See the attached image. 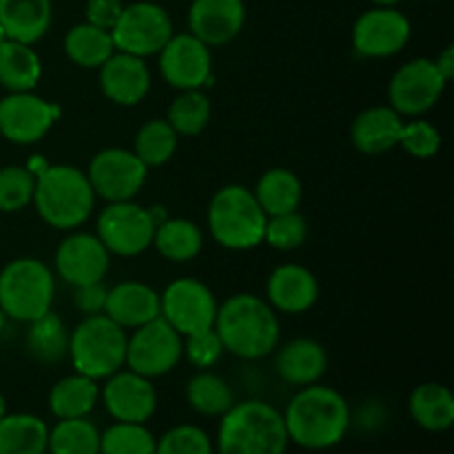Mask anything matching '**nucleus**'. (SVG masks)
I'll return each instance as SVG.
<instances>
[{"mask_svg": "<svg viewBox=\"0 0 454 454\" xmlns=\"http://www.w3.org/2000/svg\"><path fill=\"white\" fill-rule=\"evenodd\" d=\"M282 415L288 442L304 450L335 448L350 428L348 402L331 386H304Z\"/></svg>", "mask_w": 454, "mask_h": 454, "instance_id": "f257e3e1", "label": "nucleus"}, {"mask_svg": "<svg viewBox=\"0 0 454 454\" xmlns=\"http://www.w3.org/2000/svg\"><path fill=\"white\" fill-rule=\"evenodd\" d=\"M213 328L226 353L239 359H262L279 344L278 310L253 293H238L217 306Z\"/></svg>", "mask_w": 454, "mask_h": 454, "instance_id": "f03ea898", "label": "nucleus"}, {"mask_svg": "<svg viewBox=\"0 0 454 454\" xmlns=\"http://www.w3.org/2000/svg\"><path fill=\"white\" fill-rule=\"evenodd\" d=\"M284 415L262 399L233 403L222 415L217 454H286Z\"/></svg>", "mask_w": 454, "mask_h": 454, "instance_id": "7ed1b4c3", "label": "nucleus"}, {"mask_svg": "<svg viewBox=\"0 0 454 454\" xmlns=\"http://www.w3.org/2000/svg\"><path fill=\"white\" fill-rule=\"evenodd\" d=\"M31 204L44 224L58 231H74L91 217L96 193L87 173L69 164H53L35 173Z\"/></svg>", "mask_w": 454, "mask_h": 454, "instance_id": "20e7f679", "label": "nucleus"}, {"mask_svg": "<svg viewBox=\"0 0 454 454\" xmlns=\"http://www.w3.org/2000/svg\"><path fill=\"white\" fill-rule=\"evenodd\" d=\"M266 215L251 189L226 184L211 198L207 222L208 233L229 251H251L264 242Z\"/></svg>", "mask_w": 454, "mask_h": 454, "instance_id": "39448f33", "label": "nucleus"}, {"mask_svg": "<svg viewBox=\"0 0 454 454\" xmlns=\"http://www.w3.org/2000/svg\"><path fill=\"white\" fill-rule=\"evenodd\" d=\"M69 359L75 372L89 380H106L127 362V333L105 313L87 315L69 333Z\"/></svg>", "mask_w": 454, "mask_h": 454, "instance_id": "423d86ee", "label": "nucleus"}, {"mask_svg": "<svg viewBox=\"0 0 454 454\" xmlns=\"http://www.w3.org/2000/svg\"><path fill=\"white\" fill-rule=\"evenodd\" d=\"M56 282L43 260L18 257L0 270V309L9 319L31 324L51 310Z\"/></svg>", "mask_w": 454, "mask_h": 454, "instance_id": "0eeeda50", "label": "nucleus"}, {"mask_svg": "<svg viewBox=\"0 0 454 454\" xmlns=\"http://www.w3.org/2000/svg\"><path fill=\"white\" fill-rule=\"evenodd\" d=\"M158 220L153 211L133 200L109 202L98 215L96 235L109 253L118 257L142 255L153 244Z\"/></svg>", "mask_w": 454, "mask_h": 454, "instance_id": "6e6552de", "label": "nucleus"}, {"mask_svg": "<svg viewBox=\"0 0 454 454\" xmlns=\"http://www.w3.org/2000/svg\"><path fill=\"white\" fill-rule=\"evenodd\" d=\"M133 335L127 337V366L129 371L155 380L180 364L184 355V337L171 326L164 317L151 319L145 326L133 328Z\"/></svg>", "mask_w": 454, "mask_h": 454, "instance_id": "1a4fd4ad", "label": "nucleus"}, {"mask_svg": "<svg viewBox=\"0 0 454 454\" xmlns=\"http://www.w3.org/2000/svg\"><path fill=\"white\" fill-rule=\"evenodd\" d=\"M109 34L114 38L115 51L137 58L155 56L173 35V20L160 4L133 3L122 9Z\"/></svg>", "mask_w": 454, "mask_h": 454, "instance_id": "9d476101", "label": "nucleus"}, {"mask_svg": "<svg viewBox=\"0 0 454 454\" xmlns=\"http://www.w3.org/2000/svg\"><path fill=\"white\" fill-rule=\"evenodd\" d=\"M146 173L149 168L133 151L118 146L98 151L87 168L93 193L105 202H127L136 198L145 186Z\"/></svg>", "mask_w": 454, "mask_h": 454, "instance_id": "9b49d317", "label": "nucleus"}, {"mask_svg": "<svg viewBox=\"0 0 454 454\" xmlns=\"http://www.w3.org/2000/svg\"><path fill=\"white\" fill-rule=\"evenodd\" d=\"M215 315V295L195 278L176 279L160 295V317L167 319L182 337L213 328Z\"/></svg>", "mask_w": 454, "mask_h": 454, "instance_id": "f8f14e48", "label": "nucleus"}, {"mask_svg": "<svg viewBox=\"0 0 454 454\" xmlns=\"http://www.w3.org/2000/svg\"><path fill=\"white\" fill-rule=\"evenodd\" d=\"M446 78L430 58H415L395 71L388 84L390 106L399 115L417 118L433 109L446 89Z\"/></svg>", "mask_w": 454, "mask_h": 454, "instance_id": "ddd939ff", "label": "nucleus"}, {"mask_svg": "<svg viewBox=\"0 0 454 454\" xmlns=\"http://www.w3.org/2000/svg\"><path fill=\"white\" fill-rule=\"evenodd\" d=\"M58 106L34 91L7 93L0 100V136L13 145H35L51 131Z\"/></svg>", "mask_w": 454, "mask_h": 454, "instance_id": "4468645a", "label": "nucleus"}, {"mask_svg": "<svg viewBox=\"0 0 454 454\" xmlns=\"http://www.w3.org/2000/svg\"><path fill=\"white\" fill-rule=\"evenodd\" d=\"M160 56V74L177 91L202 89L211 82V47L193 34H173Z\"/></svg>", "mask_w": 454, "mask_h": 454, "instance_id": "2eb2a0df", "label": "nucleus"}, {"mask_svg": "<svg viewBox=\"0 0 454 454\" xmlns=\"http://www.w3.org/2000/svg\"><path fill=\"white\" fill-rule=\"evenodd\" d=\"M411 20L395 7H375L355 20L353 47L364 58H390L411 40Z\"/></svg>", "mask_w": 454, "mask_h": 454, "instance_id": "dca6fc26", "label": "nucleus"}, {"mask_svg": "<svg viewBox=\"0 0 454 454\" xmlns=\"http://www.w3.org/2000/svg\"><path fill=\"white\" fill-rule=\"evenodd\" d=\"M56 270L69 286H87L106 278L111 253L93 233H71L56 248Z\"/></svg>", "mask_w": 454, "mask_h": 454, "instance_id": "f3484780", "label": "nucleus"}, {"mask_svg": "<svg viewBox=\"0 0 454 454\" xmlns=\"http://www.w3.org/2000/svg\"><path fill=\"white\" fill-rule=\"evenodd\" d=\"M100 397L106 412L124 424H146L158 408V395L151 380L133 371H118L106 377Z\"/></svg>", "mask_w": 454, "mask_h": 454, "instance_id": "a211bd4d", "label": "nucleus"}, {"mask_svg": "<svg viewBox=\"0 0 454 454\" xmlns=\"http://www.w3.org/2000/svg\"><path fill=\"white\" fill-rule=\"evenodd\" d=\"M189 34L207 47H222L239 35L247 22L244 0H193L189 7Z\"/></svg>", "mask_w": 454, "mask_h": 454, "instance_id": "6ab92c4d", "label": "nucleus"}, {"mask_svg": "<svg viewBox=\"0 0 454 454\" xmlns=\"http://www.w3.org/2000/svg\"><path fill=\"white\" fill-rule=\"evenodd\" d=\"M100 89L115 105H140L151 89V71L145 58L114 51V56L100 67Z\"/></svg>", "mask_w": 454, "mask_h": 454, "instance_id": "aec40b11", "label": "nucleus"}, {"mask_svg": "<svg viewBox=\"0 0 454 454\" xmlns=\"http://www.w3.org/2000/svg\"><path fill=\"white\" fill-rule=\"evenodd\" d=\"M319 297V284L313 270L301 264H282L273 269L266 282V301L286 315L306 313Z\"/></svg>", "mask_w": 454, "mask_h": 454, "instance_id": "412c9836", "label": "nucleus"}, {"mask_svg": "<svg viewBox=\"0 0 454 454\" xmlns=\"http://www.w3.org/2000/svg\"><path fill=\"white\" fill-rule=\"evenodd\" d=\"M102 313L122 328L145 326L160 317V293L149 284L127 279L106 291Z\"/></svg>", "mask_w": 454, "mask_h": 454, "instance_id": "4be33fe9", "label": "nucleus"}, {"mask_svg": "<svg viewBox=\"0 0 454 454\" xmlns=\"http://www.w3.org/2000/svg\"><path fill=\"white\" fill-rule=\"evenodd\" d=\"M403 120L393 106H371L353 120L350 140L366 155H381L399 145Z\"/></svg>", "mask_w": 454, "mask_h": 454, "instance_id": "5701e85b", "label": "nucleus"}, {"mask_svg": "<svg viewBox=\"0 0 454 454\" xmlns=\"http://www.w3.org/2000/svg\"><path fill=\"white\" fill-rule=\"evenodd\" d=\"M328 355L319 341L300 337L282 346L275 359V371L286 384L291 386H310L317 384L326 372Z\"/></svg>", "mask_w": 454, "mask_h": 454, "instance_id": "b1692460", "label": "nucleus"}, {"mask_svg": "<svg viewBox=\"0 0 454 454\" xmlns=\"http://www.w3.org/2000/svg\"><path fill=\"white\" fill-rule=\"evenodd\" d=\"M51 0H0V25L9 40L35 44L51 27Z\"/></svg>", "mask_w": 454, "mask_h": 454, "instance_id": "393cba45", "label": "nucleus"}, {"mask_svg": "<svg viewBox=\"0 0 454 454\" xmlns=\"http://www.w3.org/2000/svg\"><path fill=\"white\" fill-rule=\"evenodd\" d=\"M408 411L412 421L428 433H446L454 424V395L437 381L419 384L411 393Z\"/></svg>", "mask_w": 454, "mask_h": 454, "instance_id": "a878e982", "label": "nucleus"}, {"mask_svg": "<svg viewBox=\"0 0 454 454\" xmlns=\"http://www.w3.org/2000/svg\"><path fill=\"white\" fill-rule=\"evenodd\" d=\"M100 399V386L96 380L75 375L62 377L49 390V411L56 419H80L89 417Z\"/></svg>", "mask_w": 454, "mask_h": 454, "instance_id": "bb28decb", "label": "nucleus"}, {"mask_svg": "<svg viewBox=\"0 0 454 454\" xmlns=\"http://www.w3.org/2000/svg\"><path fill=\"white\" fill-rule=\"evenodd\" d=\"M43 75V62L31 44L7 40L0 47V87L9 93L34 91Z\"/></svg>", "mask_w": 454, "mask_h": 454, "instance_id": "cd10ccee", "label": "nucleus"}, {"mask_svg": "<svg viewBox=\"0 0 454 454\" xmlns=\"http://www.w3.org/2000/svg\"><path fill=\"white\" fill-rule=\"evenodd\" d=\"M49 428L40 417L12 412L0 421V454H47Z\"/></svg>", "mask_w": 454, "mask_h": 454, "instance_id": "c85d7f7f", "label": "nucleus"}, {"mask_svg": "<svg viewBox=\"0 0 454 454\" xmlns=\"http://www.w3.org/2000/svg\"><path fill=\"white\" fill-rule=\"evenodd\" d=\"M155 251L168 262H191L204 247V233L195 222L184 217H168L158 222L153 235Z\"/></svg>", "mask_w": 454, "mask_h": 454, "instance_id": "c756f323", "label": "nucleus"}, {"mask_svg": "<svg viewBox=\"0 0 454 454\" xmlns=\"http://www.w3.org/2000/svg\"><path fill=\"white\" fill-rule=\"evenodd\" d=\"M115 51L109 31L89 22L74 25L65 35V53L74 65L82 69H100Z\"/></svg>", "mask_w": 454, "mask_h": 454, "instance_id": "7c9ffc66", "label": "nucleus"}, {"mask_svg": "<svg viewBox=\"0 0 454 454\" xmlns=\"http://www.w3.org/2000/svg\"><path fill=\"white\" fill-rule=\"evenodd\" d=\"M255 200L260 202L262 211L266 215H282V213L297 211L301 202V182L288 168H269L264 176L257 180Z\"/></svg>", "mask_w": 454, "mask_h": 454, "instance_id": "2f4dec72", "label": "nucleus"}, {"mask_svg": "<svg viewBox=\"0 0 454 454\" xmlns=\"http://www.w3.org/2000/svg\"><path fill=\"white\" fill-rule=\"evenodd\" d=\"M27 348L43 364L62 362L69 353V331H67L65 322L53 310L31 322Z\"/></svg>", "mask_w": 454, "mask_h": 454, "instance_id": "473e14b6", "label": "nucleus"}, {"mask_svg": "<svg viewBox=\"0 0 454 454\" xmlns=\"http://www.w3.org/2000/svg\"><path fill=\"white\" fill-rule=\"evenodd\" d=\"M186 402L200 415L222 417L235 403V395L220 375L202 371L186 384Z\"/></svg>", "mask_w": 454, "mask_h": 454, "instance_id": "72a5a7b5", "label": "nucleus"}, {"mask_svg": "<svg viewBox=\"0 0 454 454\" xmlns=\"http://www.w3.org/2000/svg\"><path fill=\"white\" fill-rule=\"evenodd\" d=\"M49 454H100V430L96 424L80 417V419H58L49 428Z\"/></svg>", "mask_w": 454, "mask_h": 454, "instance_id": "f704fd0d", "label": "nucleus"}, {"mask_svg": "<svg viewBox=\"0 0 454 454\" xmlns=\"http://www.w3.org/2000/svg\"><path fill=\"white\" fill-rule=\"evenodd\" d=\"M177 136L167 120H149L142 124L133 140V153L142 160L146 168H155L167 164L176 155Z\"/></svg>", "mask_w": 454, "mask_h": 454, "instance_id": "c9c22d12", "label": "nucleus"}, {"mask_svg": "<svg viewBox=\"0 0 454 454\" xmlns=\"http://www.w3.org/2000/svg\"><path fill=\"white\" fill-rule=\"evenodd\" d=\"M211 120V100L202 89H189L182 91L171 102L167 114V122L171 124L177 136L193 137L207 129Z\"/></svg>", "mask_w": 454, "mask_h": 454, "instance_id": "e433bc0d", "label": "nucleus"}, {"mask_svg": "<svg viewBox=\"0 0 454 454\" xmlns=\"http://www.w3.org/2000/svg\"><path fill=\"white\" fill-rule=\"evenodd\" d=\"M100 454H155V437L145 424L115 421L100 433Z\"/></svg>", "mask_w": 454, "mask_h": 454, "instance_id": "4c0bfd02", "label": "nucleus"}, {"mask_svg": "<svg viewBox=\"0 0 454 454\" xmlns=\"http://www.w3.org/2000/svg\"><path fill=\"white\" fill-rule=\"evenodd\" d=\"M35 173L25 167L0 168V213H18L34 200Z\"/></svg>", "mask_w": 454, "mask_h": 454, "instance_id": "58836bf2", "label": "nucleus"}, {"mask_svg": "<svg viewBox=\"0 0 454 454\" xmlns=\"http://www.w3.org/2000/svg\"><path fill=\"white\" fill-rule=\"evenodd\" d=\"M309 238V222L297 211L270 215L266 220L264 242L278 251H295Z\"/></svg>", "mask_w": 454, "mask_h": 454, "instance_id": "ea45409f", "label": "nucleus"}, {"mask_svg": "<svg viewBox=\"0 0 454 454\" xmlns=\"http://www.w3.org/2000/svg\"><path fill=\"white\" fill-rule=\"evenodd\" d=\"M213 442L200 426L180 424L155 439V454H213Z\"/></svg>", "mask_w": 454, "mask_h": 454, "instance_id": "a19ab883", "label": "nucleus"}, {"mask_svg": "<svg viewBox=\"0 0 454 454\" xmlns=\"http://www.w3.org/2000/svg\"><path fill=\"white\" fill-rule=\"evenodd\" d=\"M399 146L417 160L434 158L442 149V133L434 124L426 122V120L403 122L402 133H399Z\"/></svg>", "mask_w": 454, "mask_h": 454, "instance_id": "79ce46f5", "label": "nucleus"}, {"mask_svg": "<svg viewBox=\"0 0 454 454\" xmlns=\"http://www.w3.org/2000/svg\"><path fill=\"white\" fill-rule=\"evenodd\" d=\"M184 355L195 368L200 371H208L215 366L224 355V346L217 337L215 328H207V331L193 333V335L184 337Z\"/></svg>", "mask_w": 454, "mask_h": 454, "instance_id": "37998d69", "label": "nucleus"}, {"mask_svg": "<svg viewBox=\"0 0 454 454\" xmlns=\"http://www.w3.org/2000/svg\"><path fill=\"white\" fill-rule=\"evenodd\" d=\"M122 9V0H87V9H84L87 20L84 22H89L93 27H100L105 31H111L115 22H118Z\"/></svg>", "mask_w": 454, "mask_h": 454, "instance_id": "c03bdc74", "label": "nucleus"}, {"mask_svg": "<svg viewBox=\"0 0 454 454\" xmlns=\"http://www.w3.org/2000/svg\"><path fill=\"white\" fill-rule=\"evenodd\" d=\"M106 288L105 284H87V286L74 288V304L80 313L84 315H98L105 310Z\"/></svg>", "mask_w": 454, "mask_h": 454, "instance_id": "a18cd8bd", "label": "nucleus"}, {"mask_svg": "<svg viewBox=\"0 0 454 454\" xmlns=\"http://www.w3.org/2000/svg\"><path fill=\"white\" fill-rule=\"evenodd\" d=\"M434 65H437L439 74L446 78V82H450V80L454 78V47L450 44V47L443 49L442 53L437 56V60H434Z\"/></svg>", "mask_w": 454, "mask_h": 454, "instance_id": "49530a36", "label": "nucleus"}, {"mask_svg": "<svg viewBox=\"0 0 454 454\" xmlns=\"http://www.w3.org/2000/svg\"><path fill=\"white\" fill-rule=\"evenodd\" d=\"M371 3H375L377 7H393V4L402 3V0H371Z\"/></svg>", "mask_w": 454, "mask_h": 454, "instance_id": "de8ad7c7", "label": "nucleus"}, {"mask_svg": "<svg viewBox=\"0 0 454 454\" xmlns=\"http://www.w3.org/2000/svg\"><path fill=\"white\" fill-rule=\"evenodd\" d=\"M4 415H7V402H4V397L0 395V421H3Z\"/></svg>", "mask_w": 454, "mask_h": 454, "instance_id": "09e8293b", "label": "nucleus"}, {"mask_svg": "<svg viewBox=\"0 0 454 454\" xmlns=\"http://www.w3.org/2000/svg\"><path fill=\"white\" fill-rule=\"evenodd\" d=\"M4 324H7V315H4L3 309H0V333L4 331Z\"/></svg>", "mask_w": 454, "mask_h": 454, "instance_id": "8fccbe9b", "label": "nucleus"}, {"mask_svg": "<svg viewBox=\"0 0 454 454\" xmlns=\"http://www.w3.org/2000/svg\"><path fill=\"white\" fill-rule=\"evenodd\" d=\"M7 34H4V29H3V25H0V47H3L4 43H7Z\"/></svg>", "mask_w": 454, "mask_h": 454, "instance_id": "3c124183", "label": "nucleus"}]
</instances>
